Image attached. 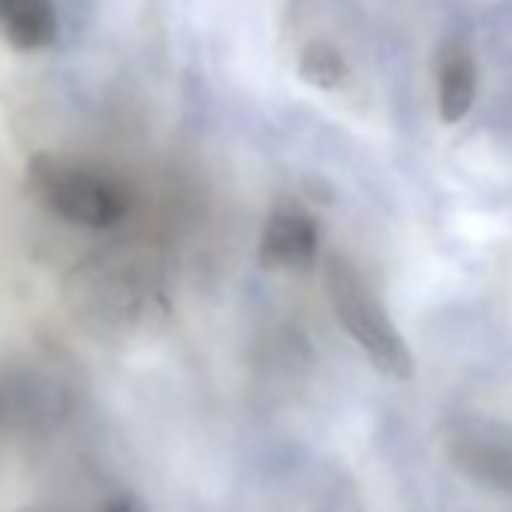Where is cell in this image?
Wrapping results in <instances>:
<instances>
[{
	"label": "cell",
	"instance_id": "1",
	"mask_svg": "<svg viewBox=\"0 0 512 512\" xmlns=\"http://www.w3.org/2000/svg\"><path fill=\"white\" fill-rule=\"evenodd\" d=\"M28 187L37 202L73 226L109 229L118 226L130 211V196L115 178L55 154L31 157Z\"/></svg>",
	"mask_w": 512,
	"mask_h": 512
},
{
	"label": "cell",
	"instance_id": "2",
	"mask_svg": "<svg viewBox=\"0 0 512 512\" xmlns=\"http://www.w3.org/2000/svg\"><path fill=\"white\" fill-rule=\"evenodd\" d=\"M326 290L338 323L350 332V338L365 350L371 365L395 380L413 377V356L404 344V335L389 320L380 299L368 290L359 272L347 260H335L326 269Z\"/></svg>",
	"mask_w": 512,
	"mask_h": 512
},
{
	"label": "cell",
	"instance_id": "3",
	"mask_svg": "<svg viewBox=\"0 0 512 512\" xmlns=\"http://www.w3.org/2000/svg\"><path fill=\"white\" fill-rule=\"evenodd\" d=\"M320 250V226L299 208H278L263 226L260 260L275 269H308Z\"/></svg>",
	"mask_w": 512,
	"mask_h": 512
},
{
	"label": "cell",
	"instance_id": "4",
	"mask_svg": "<svg viewBox=\"0 0 512 512\" xmlns=\"http://www.w3.org/2000/svg\"><path fill=\"white\" fill-rule=\"evenodd\" d=\"M452 458L476 482H485L488 488L512 494V437L506 428L494 431L485 425V428L458 434L452 443Z\"/></svg>",
	"mask_w": 512,
	"mask_h": 512
},
{
	"label": "cell",
	"instance_id": "5",
	"mask_svg": "<svg viewBox=\"0 0 512 512\" xmlns=\"http://www.w3.org/2000/svg\"><path fill=\"white\" fill-rule=\"evenodd\" d=\"M55 0H0V40L19 52H40L58 40Z\"/></svg>",
	"mask_w": 512,
	"mask_h": 512
},
{
	"label": "cell",
	"instance_id": "6",
	"mask_svg": "<svg viewBox=\"0 0 512 512\" xmlns=\"http://www.w3.org/2000/svg\"><path fill=\"white\" fill-rule=\"evenodd\" d=\"M476 100V64L467 49L452 46L440 55V118L458 124Z\"/></svg>",
	"mask_w": 512,
	"mask_h": 512
},
{
	"label": "cell",
	"instance_id": "7",
	"mask_svg": "<svg viewBox=\"0 0 512 512\" xmlns=\"http://www.w3.org/2000/svg\"><path fill=\"white\" fill-rule=\"evenodd\" d=\"M299 79L311 88H320V91H335L344 85L347 79V64L344 58L326 46V43H311L302 58H299Z\"/></svg>",
	"mask_w": 512,
	"mask_h": 512
},
{
	"label": "cell",
	"instance_id": "8",
	"mask_svg": "<svg viewBox=\"0 0 512 512\" xmlns=\"http://www.w3.org/2000/svg\"><path fill=\"white\" fill-rule=\"evenodd\" d=\"M103 512H142V506H139L133 497H118V500L106 503V509H103Z\"/></svg>",
	"mask_w": 512,
	"mask_h": 512
}]
</instances>
